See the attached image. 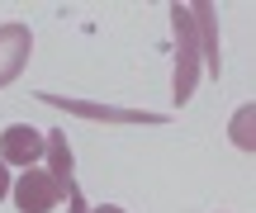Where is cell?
<instances>
[{
  "mask_svg": "<svg viewBox=\"0 0 256 213\" xmlns=\"http://www.w3.org/2000/svg\"><path fill=\"white\" fill-rule=\"evenodd\" d=\"M232 142H238L242 152H252V109H238V119H232Z\"/></svg>",
  "mask_w": 256,
  "mask_h": 213,
  "instance_id": "9",
  "label": "cell"
},
{
  "mask_svg": "<svg viewBox=\"0 0 256 213\" xmlns=\"http://www.w3.org/2000/svg\"><path fill=\"white\" fill-rule=\"evenodd\" d=\"M10 195H14L19 213H52L66 199V185H57L43 166H28L19 180H10Z\"/></svg>",
  "mask_w": 256,
  "mask_h": 213,
  "instance_id": "2",
  "label": "cell"
},
{
  "mask_svg": "<svg viewBox=\"0 0 256 213\" xmlns=\"http://www.w3.org/2000/svg\"><path fill=\"white\" fill-rule=\"evenodd\" d=\"M0 161L5 166H38L43 161V133L34 123H10L0 133Z\"/></svg>",
  "mask_w": 256,
  "mask_h": 213,
  "instance_id": "6",
  "label": "cell"
},
{
  "mask_svg": "<svg viewBox=\"0 0 256 213\" xmlns=\"http://www.w3.org/2000/svg\"><path fill=\"white\" fill-rule=\"evenodd\" d=\"M43 157H48V166H43V171L57 180V185H66V190H72V185H76V180H72V147H66V138H62V133L43 138Z\"/></svg>",
  "mask_w": 256,
  "mask_h": 213,
  "instance_id": "7",
  "label": "cell"
},
{
  "mask_svg": "<svg viewBox=\"0 0 256 213\" xmlns=\"http://www.w3.org/2000/svg\"><path fill=\"white\" fill-rule=\"evenodd\" d=\"M5 195H10V166L0 161V199H5Z\"/></svg>",
  "mask_w": 256,
  "mask_h": 213,
  "instance_id": "10",
  "label": "cell"
},
{
  "mask_svg": "<svg viewBox=\"0 0 256 213\" xmlns=\"http://www.w3.org/2000/svg\"><path fill=\"white\" fill-rule=\"evenodd\" d=\"M28 57H34V28L19 24V19L0 24V90H5V85H14L19 76H24Z\"/></svg>",
  "mask_w": 256,
  "mask_h": 213,
  "instance_id": "4",
  "label": "cell"
},
{
  "mask_svg": "<svg viewBox=\"0 0 256 213\" xmlns=\"http://www.w3.org/2000/svg\"><path fill=\"white\" fill-rule=\"evenodd\" d=\"M171 33H176V104H190L194 85H200V43H194V19H190V5L176 0L171 5Z\"/></svg>",
  "mask_w": 256,
  "mask_h": 213,
  "instance_id": "1",
  "label": "cell"
},
{
  "mask_svg": "<svg viewBox=\"0 0 256 213\" xmlns=\"http://www.w3.org/2000/svg\"><path fill=\"white\" fill-rule=\"evenodd\" d=\"M190 19H194V43H200V62L209 76L223 71V47H218V9L209 0H194L190 5Z\"/></svg>",
  "mask_w": 256,
  "mask_h": 213,
  "instance_id": "5",
  "label": "cell"
},
{
  "mask_svg": "<svg viewBox=\"0 0 256 213\" xmlns=\"http://www.w3.org/2000/svg\"><path fill=\"white\" fill-rule=\"evenodd\" d=\"M66 213H124L119 204H100V209H90V204H86V199H81V190H66Z\"/></svg>",
  "mask_w": 256,
  "mask_h": 213,
  "instance_id": "8",
  "label": "cell"
},
{
  "mask_svg": "<svg viewBox=\"0 0 256 213\" xmlns=\"http://www.w3.org/2000/svg\"><path fill=\"white\" fill-rule=\"evenodd\" d=\"M43 104L76 119H95V123H166V114H147V109H124V104H95V100H72V95H38Z\"/></svg>",
  "mask_w": 256,
  "mask_h": 213,
  "instance_id": "3",
  "label": "cell"
}]
</instances>
